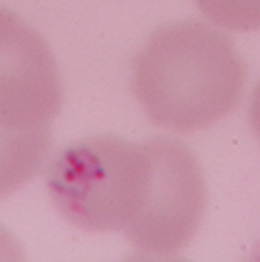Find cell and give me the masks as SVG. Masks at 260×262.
<instances>
[{"label": "cell", "mask_w": 260, "mask_h": 262, "mask_svg": "<svg viewBox=\"0 0 260 262\" xmlns=\"http://www.w3.org/2000/svg\"><path fill=\"white\" fill-rule=\"evenodd\" d=\"M63 108V80L45 37L0 6V123L47 127Z\"/></svg>", "instance_id": "cell-4"}, {"label": "cell", "mask_w": 260, "mask_h": 262, "mask_svg": "<svg viewBox=\"0 0 260 262\" xmlns=\"http://www.w3.org/2000/svg\"><path fill=\"white\" fill-rule=\"evenodd\" d=\"M200 12L219 28L235 32L260 30V0H194Z\"/></svg>", "instance_id": "cell-6"}, {"label": "cell", "mask_w": 260, "mask_h": 262, "mask_svg": "<svg viewBox=\"0 0 260 262\" xmlns=\"http://www.w3.org/2000/svg\"><path fill=\"white\" fill-rule=\"evenodd\" d=\"M51 149L47 127H12L0 123V198L26 186L45 163Z\"/></svg>", "instance_id": "cell-5"}, {"label": "cell", "mask_w": 260, "mask_h": 262, "mask_svg": "<svg viewBox=\"0 0 260 262\" xmlns=\"http://www.w3.org/2000/svg\"><path fill=\"white\" fill-rule=\"evenodd\" d=\"M151 153L116 135L67 145L47 168V192L59 213L90 233L123 231L141 215L151 186Z\"/></svg>", "instance_id": "cell-2"}, {"label": "cell", "mask_w": 260, "mask_h": 262, "mask_svg": "<svg viewBox=\"0 0 260 262\" xmlns=\"http://www.w3.org/2000/svg\"><path fill=\"white\" fill-rule=\"evenodd\" d=\"M247 65L223 32L200 20L164 24L131 65V90L149 120L174 133L206 129L239 106Z\"/></svg>", "instance_id": "cell-1"}, {"label": "cell", "mask_w": 260, "mask_h": 262, "mask_svg": "<svg viewBox=\"0 0 260 262\" xmlns=\"http://www.w3.org/2000/svg\"><path fill=\"white\" fill-rule=\"evenodd\" d=\"M151 186L141 215L123 231L143 254L174 256L200 229L207 204L204 174L196 155L170 137L149 139Z\"/></svg>", "instance_id": "cell-3"}, {"label": "cell", "mask_w": 260, "mask_h": 262, "mask_svg": "<svg viewBox=\"0 0 260 262\" xmlns=\"http://www.w3.org/2000/svg\"><path fill=\"white\" fill-rule=\"evenodd\" d=\"M249 121H250V127H252V133H254V137H256V141L260 143V82L256 84L252 96H250Z\"/></svg>", "instance_id": "cell-7"}]
</instances>
